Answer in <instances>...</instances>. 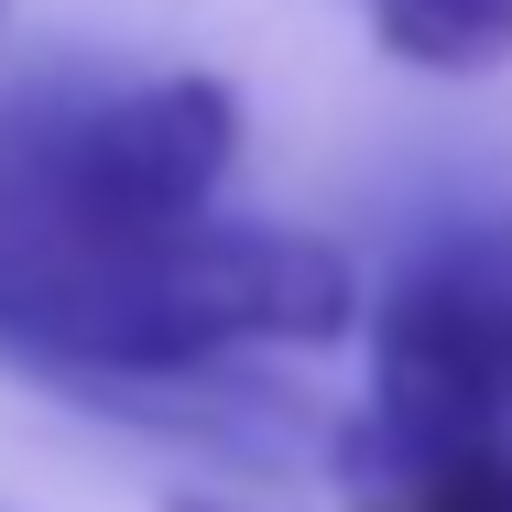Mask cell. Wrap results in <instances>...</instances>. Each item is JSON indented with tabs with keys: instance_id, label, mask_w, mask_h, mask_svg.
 Listing matches in <instances>:
<instances>
[{
	"instance_id": "obj_6",
	"label": "cell",
	"mask_w": 512,
	"mask_h": 512,
	"mask_svg": "<svg viewBox=\"0 0 512 512\" xmlns=\"http://www.w3.org/2000/svg\"><path fill=\"white\" fill-rule=\"evenodd\" d=\"M175 512H218V502H175Z\"/></svg>"
},
{
	"instance_id": "obj_2",
	"label": "cell",
	"mask_w": 512,
	"mask_h": 512,
	"mask_svg": "<svg viewBox=\"0 0 512 512\" xmlns=\"http://www.w3.org/2000/svg\"><path fill=\"white\" fill-rule=\"evenodd\" d=\"M240 164L229 77H142L0 131V229L22 240H142L218 207Z\"/></svg>"
},
{
	"instance_id": "obj_4",
	"label": "cell",
	"mask_w": 512,
	"mask_h": 512,
	"mask_svg": "<svg viewBox=\"0 0 512 512\" xmlns=\"http://www.w3.org/2000/svg\"><path fill=\"white\" fill-rule=\"evenodd\" d=\"M349 512H512V436H349Z\"/></svg>"
},
{
	"instance_id": "obj_5",
	"label": "cell",
	"mask_w": 512,
	"mask_h": 512,
	"mask_svg": "<svg viewBox=\"0 0 512 512\" xmlns=\"http://www.w3.org/2000/svg\"><path fill=\"white\" fill-rule=\"evenodd\" d=\"M360 22L414 77H502L512 66V0H360Z\"/></svg>"
},
{
	"instance_id": "obj_3",
	"label": "cell",
	"mask_w": 512,
	"mask_h": 512,
	"mask_svg": "<svg viewBox=\"0 0 512 512\" xmlns=\"http://www.w3.org/2000/svg\"><path fill=\"white\" fill-rule=\"evenodd\" d=\"M371 327V404L360 425L393 436H512V218H469L393 262Z\"/></svg>"
},
{
	"instance_id": "obj_1",
	"label": "cell",
	"mask_w": 512,
	"mask_h": 512,
	"mask_svg": "<svg viewBox=\"0 0 512 512\" xmlns=\"http://www.w3.org/2000/svg\"><path fill=\"white\" fill-rule=\"evenodd\" d=\"M360 338V273L338 240L207 207L142 240H22L0 229V371L77 404L240 414L251 360H316Z\"/></svg>"
},
{
	"instance_id": "obj_7",
	"label": "cell",
	"mask_w": 512,
	"mask_h": 512,
	"mask_svg": "<svg viewBox=\"0 0 512 512\" xmlns=\"http://www.w3.org/2000/svg\"><path fill=\"white\" fill-rule=\"evenodd\" d=\"M0 22H11V0H0Z\"/></svg>"
}]
</instances>
